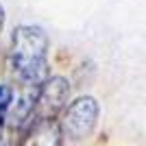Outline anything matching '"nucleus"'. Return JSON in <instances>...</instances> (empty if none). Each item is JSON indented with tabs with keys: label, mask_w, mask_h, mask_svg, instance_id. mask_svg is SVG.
<instances>
[{
	"label": "nucleus",
	"mask_w": 146,
	"mask_h": 146,
	"mask_svg": "<svg viewBox=\"0 0 146 146\" xmlns=\"http://www.w3.org/2000/svg\"><path fill=\"white\" fill-rule=\"evenodd\" d=\"M98 113H100V107H98L96 98H92V96L76 98L63 113V120H61L63 135H68L70 140L87 137L94 131V127H96Z\"/></svg>",
	"instance_id": "f03ea898"
},
{
	"label": "nucleus",
	"mask_w": 146,
	"mask_h": 146,
	"mask_svg": "<svg viewBox=\"0 0 146 146\" xmlns=\"http://www.w3.org/2000/svg\"><path fill=\"white\" fill-rule=\"evenodd\" d=\"M61 142H63L61 122H57L55 118H48V120L33 122L22 146H61Z\"/></svg>",
	"instance_id": "20e7f679"
},
{
	"label": "nucleus",
	"mask_w": 146,
	"mask_h": 146,
	"mask_svg": "<svg viewBox=\"0 0 146 146\" xmlns=\"http://www.w3.org/2000/svg\"><path fill=\"white\" fill-rule=\"evenodd\" d=\"M2 22H5V11H2V7H0V31H2Z\"/></svg>",
	"instance_id": "0eeeda50"
},
{
	"label": "nucleus",
	"mask_w": 146,
	"mask_h": 146,
	"mask_svg": "<svg viewBox=\"0 0 146 146\" xmlns=\"http://www.w3.org/2000/svg\"><path fill=\"white\" fill-rule=\"evenodd\" d=\"M48 37L37 26H18L11 42V66L24 87H39L48 79Z\"/></svg>",
	"instance_id": "f257e3e1"
},
{
	"label": "nucleus",
	"mask_w": 146,
	"mask_h": 146,
	"mask_svg": "<svg viewBox=\"0 0 146 146\" xmlns=\"http://www.w3.org/2000/svg\"><path fill=\"white\" fill-rule=\"evenodd\" d=\"M70 96V83L61 76H48L44 81L35 96V105H33V116H31V124L39 120H48L55 118L68 103Z\"/></svg>",
	"instance_id": "7ed1b4c3"
},
{
	"label": "nucleus",
	"mask_w": 146,
	"mask_h": 146,
	"mask_svg": "<svg viewBox=\"0 0 146 146\" xmlns=\"http://www.w3.org/2000/svg\"><path fill=\"white\" fill-rule=\"evenodd\" d=\"M0 146H11V144H9V140H7V135H5V133L0 135Z\"/></svg>",
	"instance_id": "423d86ee"
},
{
	"label": "nucleus",
	"mask_w": 146,
	"mask_h": 146,
	"mask_svg": "<svg viewBox=\"0 0 146 146\" xmlns=\"http://www.w3.org/2000/svg\"><path fill=\"white\" fill-rule=\"evenodd\" d=\"M11 103H13V90L9 85H0V135H2V129H5Z\"/></svg>",
	"instance_id": "39448f33"
}]
</instances>
